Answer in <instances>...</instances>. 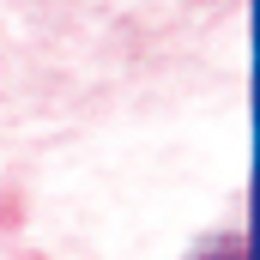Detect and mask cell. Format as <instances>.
<instances>
[]
</instances>
